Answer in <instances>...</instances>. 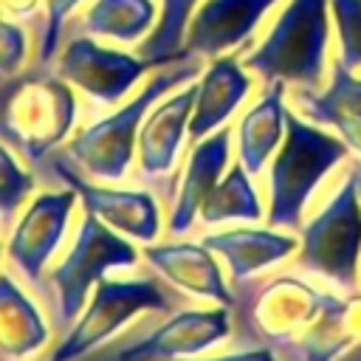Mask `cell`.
I'll use <instances>...</instances> for the list:
<instances>
[{"label":"cell","mask_w":361,"mask_h":361,"mask_svg":"<svg viewBox=\"0 0 361 361\" xmlns=\"http://www.w3.org/2000/svg\"><path fill=\"white\" fill-rule=\"evenodd\" d=\"M197 85L178 90L175 96L164 99L161 104L147 110L141 130H138V172L147 180H161L172 172L178 161L180 141L189 130V116L195 107Z\"/></svg>","instance_id":"15"},{"label":"cell","mask_w":361,"mask_h":361,"mask_svg":"<svg viewBox=\"0 0 361 361\" xmlns=\"http://www.w3.org/2000/svg\"><path fill=\"white\" fill-rule=\"evenodd\" d=\"M327 56V0H290L265 39L245 56V68L265 82H293L316 87Z\"/></svg>","instance_id":"5"},{"label":"cell","mask_w":361,"mask_h":361,"mask_svg":"<svg viewBox=\"0 0 361 361\" xmlns=\"http://www.w3.org/2000/svg\"><path fill=\"white\" fill-rule=\"evenodd\" d=\"M138 262V251L130 237L118 234L90 212L82 214L76 237L62 259L51 268L48 282L54 290V310L59 322H73L90 290L116 268H133Z\"/></svg>","instance_id":"7"},{"label":"cell","mask_w":361,"mask_h":361,"mask_svg":"<svg viewBox=\"0 0 361 361\" xmlns=\"http://www.w3.org/2000/svg\"><path fill=\"white\" fill-rule=\"evenodd\" d=\"M228 147H231V133L228 127H217L214 133L197 138L195 149L186 158L183 175L178 180L172 206H169V234L180 237L189 231V226L197 220V212L206 200V195L214 189V183L223 178L226 164H228Z\"/></svg>","instance_id":"16"},{"label":"cell","mask_w":361,"mask_h":361,"mask_svg":"<svg viewBox=\"0 0 361 361\" xmlns=\"http://www.w3.org/2000/svg\"><path fill=\"white\" fill-rule=\"evenodd\" d=\"M3 248H6V245H3V240H0V254H3Z\"/></svg>","instance_id":"32"},{"label":"cell","mask_w":361,"mask_h":361,"mask_svg":"<svg viewBox=\"0 0 361 361\" xmlns=\"http://www.w3.org/2000/svg\"><path fill=\"white\" fill-rule=\"evenodd\" d=\"M234 310L240 333L251 344L271 347L285 358L302 336L324 316L336 293L296 274H276L262 282H245L234 288Z\"/></svg>","instance_id":"3"},{"label":"cell","mask_w":361,"mask_h":361,"mask_svg":"<svg viewBox=\"0 0 361 361\" xmlns=\"http://www.w3.org/2000/svg\"><path fill=\"white\" fill-rule=\"evenodd\" d=\"M200 243L226 262L234 288L251 282L259 271L279 265L299 248V243L290 234H279L274 228H248V226L212 231Z\"/></svg>","instance_id":"17"},{"label":"cell","mask_w":361,"mask_h":361,"mask_svg":"<svg viewBox=\"0 0 361 361\" xmlns=\"http://www.w3.org/2000/svg\"><path fill=\"white\" fill-rule=\"evenodd\" d=\"M25 54H28V37L23 25L0 14V76H11L23 71Z\"/></svg>","instance_id":"28"},{"label":"cell","mask_w":361,"mask_h":361,"mask_svg":"<svg viewBox=\"0 0 361 361\" xmlns=\"http://www.w3.org/2000/svg\"><path fill=\"white\" fill-rule=\"evenodd\" d=\"M149 71L141 56L99 45L90 34H73L54 62V73L79 87L96 104H116Z\"/></svg>","instance_id":"10"},{"label":"cell","mask_w":361,"mask_h":361,"mask_svg":"<svg viewBox=\"0 0 361 361\" xmlns=\"http://www.w3.org/2000/svg\"><path fill=\"white\" fill-rule=\"evenodd\" d=\"M76 203H79L76 192L65 183L62 189L34 192L28 203L20 209V214L14 217V223L8 226L6 257L25 282L39 285L42 271L54 259L68 231Z\"/></svg>","instance_id":"9"},{"label":"cell","mask_w":361,"mask_h":361,"mask_svg":"<svg viewBox=\"0 0 361 361\" xmlns=\"http://www.w3.org/2000/svg\"><path fill=\"white\" fill-rule=\"evenodd\" d=\"M251 79L243 73L234 56H214L212 65L206 68L203 79L197 82L195 93V107L189 116V138H203L223 127L228 116L240 107V102L248 96Z\"/></svg>","instance_id":"20"},{"label":"cell","mask_w":361,"mask_h":361,"mask_svg":"<svg viewBox=\"0 0 361 361\" xmlns=\"http://www.w3.org/2000/svg\"><path fill=\"white\" fill-rule=\"evenodd\" d=\"M361 259V200L353 172L347 169L341 186L324 209L299 228L296 268L319 276L338 290H355Z\"/></svg>","instance_id":"6"},{"label":"cell","mask_w":361,"mask_h":361,"mask_svg":"<svg viewBox=\"0 0 361 361\" xmlns=\"http://www.w3.org/2000/svg\"><path fill=\"white\" fill-rule=\"evenodd\" d=\"M141 257L172 288L183 290L195 299L214 302V305L234 310L237 296L226 285L214 254L203 243H186V240H180V243H144Z\"/></svg>","instance_id":"13"},{"label":"cell","mask_w":361,"mask_h":361,"mask_svg":"<svg viewBox=\"0 0 361 361\" xmlns=\"http://www.w3.org/2000/svg\"><path fill=\"white\" fill-rule=\"evenodd\" d=\"M149 310H169V299L155 279H102L82 313L73 319L59 344L45 361H79L110 336H116L127 322Z\"/></svg>","instance_id":"8"},{"label":"cell","mask_w":361,"mask_h":361,"mask_svg":"<svg viewBox=\"0 0 361 361\" xmlns=\"http://www.w3.org/2000/svg\"><path fill=\"white\" fill-rule=\"evenodd\" d=\"M231 333V307H186L161 322L152 333L121 350L113 361H178L195 358Z\"/></svg>","instance_id":"12"},{"label":"cell","mask_w":361,"mask_h":361,"mask_svg":"<svg viewBox=\"0 0 361 361\" xmlns=\"http://www.w3.org/2000/svg\"><path fill=\"white\" fill-rule=\"evenodd\" d=\"M183 361V358H178ZM189 361H282L271 347H262V344H254L248 350H234V353H226V355H214V358H189Z\"/></svg>","instance_id":"29"},{"label":"cell","mask_w":361,"mask_h":361,"mask_svg":"<svg viewBox=\"0 0 361 361\" xmlns=\"http://www.w3.org/2000/svg\"><path fill=\"white\" fill-rule=\"evenodd\" d=\"M276 0H203L183 34V56H220L243 45Z\"/></svg>","instance_id":"14"},{"label":"cell","mask_w":361,"mask_h":361,"mask_svg":"<svg viewBox=\"0 0 361 361\" xmlns=\"http://www.w3.org/2000/svg\"><path fill=\"white\" fill-rule=\"evenodd\" d=\"M76 96L71 85L45 65L0 76V141L25 164L51 158L71 135Z\"/></svg>","instance_id":"1"},{"label":"cell","mask_w":361,"mask_h":361,"mask_svg":"<svg viewBox=\"0 0 361 361\" xmlns=\"http://www.w3.org/2000/svg\"><path fill=\"white\" fill-rule=\"evenodd\" d=\"M39 0H0V11L3 14H14V17H25L37 8Z\"/></svg>","instance_id":"30"},{"label":"cell","mask_w":361,"mask_h":361,"mask_svg":"<svg viewBox=\"0 0 361 361\" xmlns=\"http://www.w3.org/2000/svg\"><path fill=\"white\" fill-rule=\"evenodd\" d=\"M155 20L152 0H96L85 17L82 31L90 37H110L118 42H135Z\"/></svg>","instance_id":"23"},{"label":"cell","mask_w":361,"mask_h":361,"mask_svg":"<svg viewBox=\"0 0 361 361\" xmlns=\"http://www.w3.org/2000/svg\"><path fill=\"white\" fill-rule=\"evenodd\" d=\"M350 172H353V178H355V186H358V200H361V161L350 164Z\"/></svg>","instance_id":"31"},{"label":"cell","mask_w":361,"mask_h":361,"mask_svg":"<svg viewBox=\"0 0 361 361\" xmlns=\"http://www.w3.org/2000/svg\"><path fill=\"white\" fill-rule=\"evenodd\" d=\"M296 104L310 121L338 130L341 141L361 155V79L353 76L350 68L336 62L330 85L319 93L313 87L296 90Z\"/></svg>","instance_id":"18"},{"label":"cell","mask_w":361,"mask_h":361,"mask_svg":"<svg viewBox=\"0 0 361 361\" xmlns=\"http://www.w3.org/2000/svg\"><path fill=\"white\" fill-rule=\"evenodd\" d=\"M51 169L54 175L71 186L82 203L85 212L116 228L118 234L135 240V243H155L161 231V217H158V203L149 192L144 189H118L113 183L90 180L85 172H79L68 155H51Z\"/></svg>","instance_id":"11"},{"label":"cell","mask_w":361,"mask_h":361,"mask_svg":"<svg viewBox=\"0 0 361 361\" xmlns=\"http://www.w3.org/2000/svg\"><path fill=\"white\" fill-rule=\"evenodd\" d=\"M333 14L341 42V65L361 68V0H333Z\"/></svg>","instance_id":"26"},{"label":"cell","mask_w":361,"mask_h":361,"mask_svg":"<svg viewBox=\"0 0 361 361\" xmlns=\"http://www.w3.org/2000/svg\"><path fill=\"white\" fill-rule=\"evenodd\" d=\"M197 59L200 56H186V59H175V62L164 65V71H158L135 99H130L110 116H104V118L82 127L76 135H71V141L65 144L68 161L93 180H102V183L121 180L133 164L135 138H138L147 110L166 90L195 79Z\"/></svg>","instance_id":"2"},{"label":"cell","mask_w":361,"mask_h":361,"mask_svg":"<svg viewBox=\"0 0 361 361\" xmlns=\"http://www.w3.org/2000/svg\"><path fill=\"white\" fill-rule=\"evenodd\" d=\"M285 82H268L265 93L237 124V152L245 172L254 178L271 161V152L285 135V107H282Z\"/></svg>","instance_id":"21"},{"label":"cell","mask_w":361,"mask_h":361,"mask_svg":"<svg viewBox=\"0 0 361 361\" xmlns=\"http://www.w3.org/2000/svg\"><path fill=\"white\" fill-rule=\"evenodd\" d=\"M197 217L206 226H217V223H231V220H243V223H257L262 220V206L257 197V189L251 183V175L245 172L243 164H234L217 183L214 189L206 195Z\"/></svg>","instance_id":"22"},{"label":"cell","mask_w":361,"mask_h":361,"mask_svg":"<svg viewBox=\"0 0 361 361\" xmlns=\"http://www.w3.org/2000/svg\"><path fill=\"white\" fill-rule=\"evenodd\" d=\"M79 0H42L45 6V20H42V31H39V45H37V65H51V59L56 56L59 39H62V25L65 17L71 14V8Z\"/></svg>","instance_id":"27"},{"label":"cell","mask_w":361,"mask_h":361,"mask_svg":"<svg viewBox=\"0 0 361 361\" xmlns=\"http://www.w3.org/2000/svg\"><path fill=\"white\" fill-rule=\"evenodd\" d=\"M34 189H37L34 172L6 141H0V228L14 223V217L28 203Z\"/></svg>","instance_id":"25"},{"label":"cell","mask_w":361,"mask_h":361,"mask_svg":"<svg viewBox=\"0 0 361 361\" xmlns=\"http://www.w3.org/2000/svg\"><path fill=\"white\" fill-rule=\"evenodd\" d=\"M197 0H164L161 17L152 28V34L138 45V56L149 62V68H164L175 59L183 56V34H186V20L192 17Z\"/></svg>","instance_id":"24"},{"label":"cell","mask_w":361,"mask_h":361,"mask_svg":"<svg viewBox=\"0 0 361 361\" xmlns=\"http://www.w3.org/2000/svg\"><path fill=\"white\" fill-rule=\"evenodd\" d=\"M51 338V327L39 305L23 290V285L0 271V358L28 361Z\"/></svg>","instance_id":"19"},{"label":"cell","mask_w":361,"mask_h":361,"mask_svg":"<svg viewBox=\"0 0 361 361\" xmlns=\"http://www.w3.org/2000/svg\"><path fill=\"white\" fill-rule=\"evenodd\" d=\"M350 155V147L307 124L293 110H285V135L276 147L268 175L271 209L265 214L274 228H302V214L316 192V186L327 178L333 166H338Z\"/></svg>","instance_id":"4"}]
</instances>
